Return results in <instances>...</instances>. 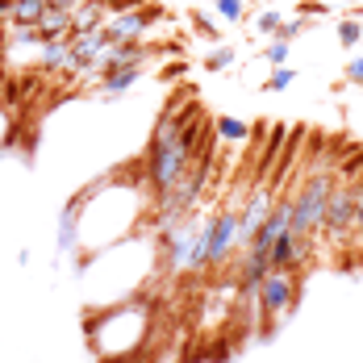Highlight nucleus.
<instances>
[{
    "label": "nucleus",
    "instance_id": "dca6fc26",
    "mask_svg": "<svg viewBox=\"0 0 363 363\" xmlns=\"http://www.w3.org/2000/svg\"><path fill=\"white\" fill-rule=\"evenodd\" d=\"M230 63H234V46H218V50L205 59V67H209V72H225Z\"/></svg>",
    "mask_w": 363,
    "mask_h": 363
},
{
    "label": "nucleus",
    "instance_id": "423d86ee",
    "mask_svg": "<svg viewBox=\"0 0 363 363\" xmlns=\"http://www.w3.org/2000/svg\"><path fill=\"white\" fill-rule=\"evenodd\" d=\"M234 242H242V218L234 209H221L209 221V267H221L234 251Z\"/></svg>",
    "mask_w": 363,
    "mask_h": 363
},
{
    "label": "nucleus",
    "instance_id": "ddd939ff",
    "mask_svg": "<svg viewBox=\"0 0 363 363\" xmlns=\"http://www.w3.org/2000/svg\"><path fill=\"white\" fill-rule=\"evenodd\" d=\"M75 218H79V205H67L59 213V251H67L75 242Z\"/></svg>",
    "mask_w": 363,
    "mask_h": 363
},
{
    "label": "nucleus",
    "instance_id": "9b49d317",
    "mask_svg": "<svg viewBox=\"0 0 363 363\" xmlns=\"http://www.w3.org/2000/svg\"><path fill=\"white\" fill-rule=\"evenodd\" d=\"M67 55H72V42H67V38H55V42H42V55H38V67H42V72H63V67H67Z\"/></svg>",
    "mask_w": 363,
    "mask_h": 363
},
{
    "label": "nucleus",
    "instance_id": "a211bd4d",
    "mask_svg": "<svg viewBox=\"0 0 363 363\" xmlns=\"http://www.w3.org/2000/svg\"><path fill=\"white\" fill-rule=\"evenodd\" d=\"M218 13L225 17V21H242L247 4H242V0H218Z\"/></svg>",
    "mask_w": 363,
    "mask_h": 363
},
{
    "label": "nucleus",
    "instance_id": "6ab92c4d",
    "mask_svg": "<svg viewBox=\"0 0 363 363\" xmlns=\"http://www.w3.org/2000/svg\"><path fill=\"white\" fill-rule=\"evenodd\" d=\"M280 26H284V21H280V13H272V9H263V13H259V34H280Z\"/></svg>",
    "mask_w": 363,
    "mask_h": 363
},
{
    "label": "nucleus",
    "instance_id": "b1692460",
    "mask_svg": "<svg viewBox=\"0 0 363 363\" xmlns=\"http://www.w3.org/2000/svg\"><path fill=\"white\" fill-rule=\"evenodd\" d=\"M296 34H301V21H284V26H280V34H276V38H289V42H292Z\"/></svg>",
    "mask_w": 363,
    "mask_h": 363
},
{
    "label": "nucleus",
    "instance_id": "0eeeda50",
    "mask_svg": "<svg viewBox=\"0 0 363 363\" xmlns=\"http://www.w3.org/2000/svg\"><path fill=\"white\" fill-rule=\"evenodd\" d=\"M159 13L155 9H130V13H113L109 21H105V30L113 34V42H121V38H143L150 30V21H155Z\"/></svg>",
    "mask_w": 363,
    "mask_h": 363
},
{
    "label": "nucleus",
    "instance_id": "39448f33",
    "mask_svg": "<svg viewBox=\"0 0 363 363\" xmlns=\"http://www.w3.org/2000/svg\"><path fill=\"white\" fill-rule=\"evenodd\" d=\"M355 230V188H330L326 209H322V234L326 238H347Z\"/></svg>",
    "mask_w": 363,
    "mask_h": 363
},
{
    "label": "nucleus",
    "instance_id": "412c9836",
    "mask_svg": "<svg viewBox=\"0 0 363 363\" xmlns=\"http://www.w3.org/2000/svg\"><path fill=\"white\" fill-rule=\"evenodd\" d=\"M192 26H196V30H201L205 38H221V34H218V26H213L209 17H201V13H192Z\"/></svg>",
    "mask_w": 363,
    "mask_h": 363
},
{
    "label": "nucleus",
    "instance_id": "4be33fe9",
    "mask_svg": "<svg viewBox=\"0 0 363 363\" xmlns=\"http://www.w3.org/2000/svg\"><path fill=\"white\" fill-rule=\"evenodd\" d=\"M347 79H351V84H363V55L347 63Z\"/></svg>",
    "mask_w": 363,
    "mask_h": 363
},
{
    "label": "nucleus",
    "instance_id": "4468645a",
    "mask_svg": "<svg viewBox=\"0 0 363 363\" xmlns=\"http://www.w3.org/2000/svg\"><path fill=\"white\" fill-rule=\"evenodd\" d=\"M218 134L225 138V143H242V138L251 134V125H247V121H238V117H221V121H218Z\"/></svg>",
    "mask_w": 363,
    "mask_h": 363
},
{
    "label": "nucleus",
    "instance_id": "1a4fd4ad",
    "mask_svg": "<svg viewBox=\"0 0 363 363\" xmlns=\"http://www.w3.org/2000/svg\"><path fill=\"white\" fill-rule=\"evenodd\" d=\"M143 79V63H130V67H113V72H105L101 75V96H121L125 88H134Z\"/></svg>",
    "mask_w": 363,
    "mask_h": 363
},
{
    "label": "nucleus",
    "instance_id": "a878e982",
    "mask_svg": "<svg viewBox=\"0 0 363 363\" xmlns=\"http://www.w3.org/2000/svg\"><path fill=\"white\" fill-rule=\"evenodd\" d=\"M0 34H4V30H0Z\"/></svg>",
    "mask_w": 363,
    "mask_h": 363
},
{
    "label": "nucleus",
    "instance_id": "393cba45",
    "mask_svg": "<svg viewBox=\"0 0 363 363\" xmlns=\"http://www.w3.org/2000/svg\"><path fill=\"white\" fill-rule=\"evenodd\" d=\"M13 21V0H0V26Z\"/></svg>",
    "mask_w": 363,
    "mask_h": 363
},
{
    "label": "nucleus",
    "instance_id": "6e6552de",
    "mask_svg": "<svg viewBox=\"0 0 363 363\" xmlns=\"http://www.w3.org/2000/svg\"><path fill=\"white\" fill-rule=\"evenodd\" d=\"M267 213H272V192L267 188H255L251 196H247V213H238L242 218V242H251V234L263 225Z\"/></svg>",
    "mask_w": 363,
    "mask_h": 363
},
{
    "label": "nucleus",
    "instance_id": "f257e3e1",
    "mask_svg": "<svg viewBox=\"0 0 363 363\" xmlns=\"http://www.w3.org/2000/svg\"><path fill=\"white\" fill-rule=\"evenodd\" d=\"M201 121H196V113L184 121L180 138H172V143H150L146 146V180L155 184V192H163V188H172V184L180 180L184 172L196 163V150H201Z\"/></svg>",
    "mask_w": 363,
    "mask_h": 363
},
{
    "label": "nucleus",
    "instance_id": "5701e85b",
    "mask_svg": "<svg viewBox=\"0 0 363 363\" xmlns=\"http://www.w3.org/2000/svg\"><path fill=\"white\" fill-rule=\"evenodd\" d=\"M46 9H59V13H75L79 0H46Z\"/></svg>",
    "mask_w": 363,
    "mask_h": 363
},
{
    "label": "nucleus",
    "instance_id": "2eb2a0df",
    "mask_svg": "<svg viewBox=\"0 0 363 363\" xmlns=\"http://www.w3.org/2000/svg\"><path fill=\"white\" fill-rule=\"evenodd\" d=\"M359 38H363V30H359V21H355V17L338 21V42H342V46H359Z\"/></svg>",
    "mask_w": 363,
    "mask_h": 363
},
{
    "label": "nucleus",
    "instance_id": "9d476101",
    "mask_svg": "<svg viewBox=\"0 0 363 363\" xmlns=\"http://www.w3.org/2000/svg\"><path fill=\"white\" fill-rule=\"evenodd\" d=\"M109 21V9L101 4V0H79V9L72 13V26L75 34H88V30H101Z\"/></svg>",
    "mask_w": 363,
    "mask_h": 363
},
{
    "label": "nucleus",
    "instance_id": "aec40b11",
    "mask_svg": "<svg viewBox=\"0 0 363 363\" xmlns=\"http://www.w3.org/2000/svg\"><path fill=\"white\" fill-rule=\"evenodd\" d=\"M267 59H272V63H284V59H289V38H272Z\"/></svg>",
    "mask_w": 363,
    "mask_h": 363
},
{
    "label": "nucleus",
    "instance_id": "7ed1b4c3",
    "mask_svg": "<svg viewBox=\"0 0 363 363\" xmlns=\"http://www.w3.org/2000/svg\"><path fill=\"white\" fill-rule=\"evenodd\" d=\"M205 184H209V167H205V163H192L180 180L172 184V188H163V192H159V225H163V230H172L180 218H188V213H192V205L201 201Z\"/></svg>",
    "mask_w": 363,
    "mask_h": 363
},
{
    "label": "nucleus",
    "instance_id": "f03ea898",
    "mask_svg": "<svg viewBox=\"0 0 363 363\" xmlns=\"http://www.w3.org/2000/svg\"><path fill=\"white\" fill-rule=\"evenodd\" d=\"M330 188H334V176H330V172H313L309 180L301 184V192H292L289 230L296 238H313V234L322 230V209H326Z\"/></svg>",
    "mask_w": 363,
    "mask_h": 363
},
{
    "label": "nucleus",
    "instance_id": "f3484780",
    "mask_svg": "<svg viewBox=\"0 0 363 363\" xmlns=\"http://www.w3.org/2000/svg\"><path fill=\"white\" fill-rule=\"evenodd\" d=\"M292 79H296V72H292V67H276V72L267 75V88H272V92H284Z\"/></svg>",
    "mask_w": 363,
    "mask_h": 363
},
{
    "label": "nucleus",
    "instance_id": "20e7f679",
    "mask_svg": "<svg viewBox=\"0 0 363 363\" xmlns=\"http://www.w3.org/2000/svg\"><path fill=\"white\" fill-rule=\"evenodd\" d=\"M296 292H301L296 272H267L263 284L255 289V305L263 318H289L296 309Z\"/></svg>",
    "mask_w": 363,
    "mask_h": 363
},
{
    "label": "nucleus",
    "instance_id": "f8f14e48",
    "mask_svg": "<svg viewBox=\"0 0 363 363\" xmlns=\"http://www.w3.org/2000/svg\"><path fill=\"white\" fill-rule=\"evenodd\" d=\"M46 13V0H13V26H38Z\"/></svg>",
    "mask_w": 363,
    "mask_h": 363
}]
</instances>
